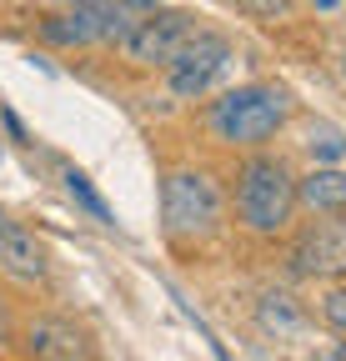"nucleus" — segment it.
I'll use <instances>...</instances> for the list:
<instances>
[{"instance_id":"obj_17","label":"nucleus","mask_w":346,"mask_h":361,"mask_svg":"<svg viewBox=\"0 0 346 361\" xmlns=\"http://www.w3.org/2000/svg\"><path fill=\"white\" fill-rule=\"evenodd\" d=\"M236 6H246V11H261V16H276V11H286V0H236Z\"/></svg>"},{"instance_id":"obj_16","label":"nucleus","mask_w":346,"mask_h":361,"mask_svg":"<svg viewBox=\"0 0 346 361\" xmlns=\"http://www.w3.org/2000/svg\"><path fill=\"white\" fill-rule=\"evenodd\" d=\"M0 121H6V130L16 135V141H30V135H25V126H20V116H16L11 106H0Z\"/></svg>"},{"instance_id":"obj_6","label":"nucleus","mask_w":346,"mask_h":361,"mask_svg":"<svg viewBox=\"0 0 346 361\" xmlns=\"http://www.w3.org/2000/svg\"><path fill=\"white\" fill-rule=\"evenodd\" d=\"M231 61H236V51H231V40H226V35H216V30H196V35L181 45V56L166 66V85H171V96H176V101H201L206 90L231 71Z\"/></svg>"},{"instance_id":"obj_7","label":"nucleus","mask_w":346,"mask_h":361,"mask_svg":"<svg viewBox=\"0 0 346 361\" xmlns=\"http://www.w3.org/2000/svg\"><path fill=\"white\" fill-rule=\"evenodd\" d=\"M131 11L116 6V0H75V11L51 16L40 25L51 45H121L131 35Z\"/></svg>"},{"instance_id":"obj_18","label":"nucleus","mask_w":346,"mask_h":361,"mask_svg":"<svg viewBox=\"0 0 346 361\" xmlns=\"http://www.w3.org/2000/svg\"><path fill=\"white\" fill-rule=\"evenodd\" d=\"M341 6V0H316V11H336Z\"/></svg>"},{"instance_id":"obj_5","label":"nucleus","mask_w":346,"mask_h":361,"mask_svg":"<svg viewBox=\"0 0 346 361\" xmlns=\"http://www.w3.org/2000/svg\"><path fill=\"white\" fill-rule=\"evenodd\" d=\"M291 276L301 281H346V211L316 216L291 236Z\"/></svg>"},{"instance_id":"obj_10","label":"nucleus","mask_w":346,"mask_h":361,"mask_svg":"<svg viewBox=\"0 0 346 361\" xmlns=\"http://www.w3.org/2000/svg\"><path fill=\"white\" fill-rule=\"evenodd\" d=\"M296 201L311 216H336L346 211V171L341 166H316L307 176H296Z\"/></svg>"},{"instance_id":"obj_3","label":"nucleus","mask_w":346,"mask_h":361,"mask_svg":"<svg viewBox=\"0 0 346 361\" xmlns=\"http://www.w3.org/2000/svg\"><path fill=\"white\" fill-rule=\"evenodd\" d=\"M161 231L176 251H206L226 231V196L206 166H176L161 176Z\"/></svg>"},{"instance_id":"obj_21","label":"nucleus","mask_w":346,"mask_h":361,"mask_svg":"<svg viewBox=\"0 0 346 361\" xmlns=\"http://www.w3.org/2000/svg\"><path fill=\"white\" fill-rule=\"evenodd\" d=\"M6 221H11V216H6V211H0V226H6Z\"/></svg>"},{"instance_id":"obj_2","label":"nucleus","mask_w":346,"mask_h":361,"mask_svg":"<svg viewBox=\"0 0 346 361\" xmlns=\"http://www.w3.org/2000/svg\"><path fill=\"white\" fill-rule=\"evenodd\" d=\"M301 201H296V176L281 156L266 151H251L236 166V186H231V216L246 236L256 241H281L291 236V221H296Z\"/></svg>"},{"instance_id":"obj_11","label":"nucleus","mask_w":346,"mask_h":361,"mask_svg":"<svg viewBox=\"0 0 346 361\" xmlns=\"http://www.w3.org/2000/svg\"><path fill=\"white\" fill-rule=\"evenodd\" d=\"M256 322H261V331H271V336H296L307 326V316H301V306L291 296L271 291V296H261V306H256Z\"/></svg>"},{"instance_id":"obj_8","label":"nucleus","mask_w":346,"mask_h":361,"mask_svg":"<svg viewBox=\"0 0 346 361\" xmlns=\"http://www.w3.org/2000/svg\"><path fill=\"white\" fill-rule=\"evenodd\" d=\"M25 361H96V341L70 316H30L20 326Z\"/></svg>"},{"instance_id":"obj_13","label":"nucleus","mask_w":346,"mask_h":361,"mask_svg":"<svg viewBox=\"0 0 346 361\" xmlns=\"http://www.w3.org/2000/svg\"><path fill=\"white\" fill-rule=\"evenodd\" d=\"M307 151L316 156V166L321 161H346V130H336L326 121H311L307 126Z\"/></svg>"},{"instance_id":"obj_9","label":"nucleus","mask_w":346,"mask_h":361,"mask_svg":"<svg viewBox=\"0 0 346 361\" xmlns=\"http://www.w3.org/2000/svg\"><path fill=\"white\" fill-rule=\"evenodd\" d=\"M0 276H11L20 286H46L51 281V251L20 221L0 226Z\"/></svg>"},{"instance_id":"obj_1","label":"nucleus","mask_w":346,"mask_h":361,"mask_svg":"<svg viewBox=\"0 0 346 361\" xmlns=\"http://www.w3.org/2000/svg\"><path fill=\"white\" fill-rule=\"evenodd\" d=\"M296 116L291 90L276 80H246L236 90H221L206 106V130L216 146L226 151H261L266 141L286 130V121Z\"/></svg>"},{"instance_id":"obj_19","label":"nucleus","mask_w":346,"mask_h":361,"mask_svg":"<svg viewBox=\"0 0 346 361\" xmlns=\"http://www.w3.org/2000/svg\"><path fill=\"white\" fill-rule=\"evenodd\" d=\"M336 361H346V341H341V351H336Z\"/></svg>"},{"instance_id":"obj_20","label":"nucleus","mask_w":346,"mask_h":361,"mask_svg":"<svg viewBox=\"0 0 346 361\" xmlns=\"http://www.w3.org/2000/svg\"><path fill=\"white\" fill-rule=\"evenodd\" d=\"M341 75H346V51H341Z\"/></svg>"},{"instance_id":"obj_4","label":"nucleus","mask_w":346,"mask_h":361,"mask_svg":"<svg viewBox=\"0 0 346 361\" xmlns=\"http://www.w3.org/2000/svg\"><path fill=\"white\" fill-rule=\"evenodd\" d=\"M196 16L191 11H151L131 25V35L121 40V61L136 71H166L181 56V45L196 35Z\"/></svg>"},{"instance_id":"obj_15","label":"nucleus","mask_w":346,"mask_h":361,"mask_svg":"<svg viewBox=\"0 0 346 361\" xmlns=\"http://www.w3.org/2000/svg\"><path fill=\"white\" fill-rule=\"evenodd\" d=\"M20 336V326H16V311H11V296L0 291V346H11Z\"/></svg>"},{"instance_id":"obj_12","label":"nucleus","mask_w":346,"mask_h":361,"mask_svg":"<svg viewBox=\"0 0 346 361\" xmlns=\"http://www.w3.org/2000/svg\"><path fill=\"white\" fill-rule=\"evenodd\" d=\"M61 180H66V196H70V201H75V206H80L85 216H96L101 226H116V211L106 206V196H101V191L91 186V176H85V171L66 166V171H61Z\"/></svg>"},{"instance_id":"obj_14","label":"nucleus","mask_w":346,"mask_h":361,"mask_svg":"<svg viewBox=\"0 0 346 361\" xmlns=\"http://www.w3.org/2000/svg\"><path fill=\"white\" fill-rule=\"evenodd\" d=\"M321 322L346 336V281H331V286H326V296H321Z\"/></svg>"}]
</instances>
